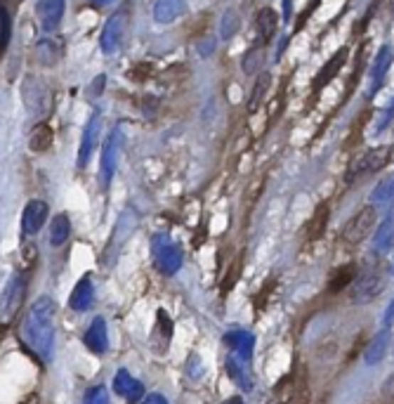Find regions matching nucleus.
<instances>
[{
	"label": "nucleus",
	"mask_w": 394,
	"mask_h": 404,
	"mask_svg": "<svg viewBox=\"0 0 394 404\" xmlns=\"http://www.w3.org/2000/svg\"><path fill=\"white\" fill-rule=\"evenodd\" d=\"M24 293H26V279L21 275L12 277L10 282H7L3 293H0V324H7V321L19 312Z\"/></svg>",
	"instance_id": "nucleus-5"
},
{
	"label": "nucleus",
	"mask_w": 394,
	"mask_h": 404,
	"mask_svg": "<svg viewBox=\"0 0 394 404\" xmlns=\"http://www.w3.org/2000/svg\"><path fill=\"white\" fill-rule=\"evenodd\" d=\"M151 258L161 275H175L182 267V248L175 244L168 234H154L151 239Z\"/></svg>",
	"instance_id": "nucleus-3"
},
{
	"label": "nucleus",
	"mask_w": 394,
	"mask_h": 404,
	"mask_svg": "<svg viewBox=\"0 0 394 404\" xmlns=\"http://www.w3.org/2000/svg\"><path fill=\"white\" fill-rule=\"evenodd\" d=\"M241 28V17L236 10H227L222 14V21H220V38L222 41H232Z\"/></svg>",
	"instance_id": "nucleus-25"
},
{
	"label": "nucleus",
	"mask_w": 394,
	"mask_h": 404,
	"mask_svg": "<svg viewBox=\"0 0 394 404\" xmlns=\"http://www.w3.org/2000/svg\"><path fill=\"white\" fill-rule=\"evenodd\" d=\"M64 10H66V0H41L36 5V14H38L43 31L46 33L57 31L64 19Z\"/></svg>",
	"instance_id": "nucleus-9"
},
{
	"label": "nucleus",
	"mask_w": 394,
	"mask_h": 404,
	"mask_svg": "<svg viewBox=\"0 0 394 404\" xmlns=\"http://www.w3.org/2000/svg\"><path fill=\"white\" fill-rule=\"evenodd\" d=\"M388 284V267L385 265H371L359 275V279L352 286V300L359 305H366L376 300L383 293Z\"/></svg>",
	"instance_id": "nucleus-2"
},
{
	"label": "nucleus",
	"mask_w": 394,
	"mask_h": 404,
	"mask_svg": "<svg viewBox=\"0 0 394 404\" xmlns=\"http://www.w3.org/2000/svg\"><path fill=\"white\" fill-rule=\"evenodd\" d=\"M227 373L239 388H243V390H252V378H250V371H248V362H243V359L232 355L227 359Z\"/></svg>",
	"instance_id": "nucleus-21"
},
{
	"label": "nucleus",
	"mask_w": 394,
	"mask_h": 404,
	"mask_svg": "<svg viewBox=\"0 0 394 404\" xmlns=\"http://www.w3.org/2000/svg\"><path fill=\"white\" fill-rule=\"evenodd\" d=\"M352 277H354V265H347V267H343V270H336V275H333L331 284H329L331 293L345 289V286L352 282Z\"/></svg>",
	"instance_id": "nucleus-30"
},
{
	"label": "nucleus",
	"mask_w": 394,
	"mask_h": 404,
	"mask_svg": "<svg viewBox=\"0 0 394 404\" xmlns=\"http://www.w3.org/2000/svg\"><path fill=\"white\" fill-rule=\"evenodd\" d=\"M57 334V303L50 296H41L31 305L24 321V341L41 359H50Z\"/></svg>",
	"instance_id": "nucleus-1"
},
{
	"label": "nucleus",
	"mask_w": 394,
	"mask_h": 404,
	"mask_svg": "<svg viewBox=\"0 0 394 404\" xmlns=\"http://www.w3.org/2000/svg\"><path fill=\"white\" fill-rule=\"evenodd\" d=\"M187 12V0H156L154 3V21L159 24H173Z\"/></svg>",
	"instance_id": "nucleus-17"
},
{
	"label": "nucleus",
	"mask_w": 394,
	"mask_h": 404,
	"mask_svg": "<svg viewBox=\"0 0 394 404\" xmlns=\"http://www.w3.org/2000/svg\"><path fill=\"white\" fill-rule=\"evenodd\" d=\"M267 85H270V73H262V76L257 78V83L252 85V95H250V100H248V107H250V109H255L257 102L262 100Z\"/></svg>",
	"instance_id": "nucleus-32"
},
{
	"label": "nucleus",
	"mask_w": 394,
	"mask_h": 404,
	"mask_svg": "<svg viewBox=\"0 0 394 404\" xmlns=\"http://www.w3.org/2000/svg\"><path fill=\"white\" fill-rule=\"evenodd\" d=\"M326 220H329V211L326 208H319L316 211V218H314V223H312V227H309V232H312V237H319V234H324V230H326Z\"/></svg>",
	"instance_id": "nucleus-35"
},
{
	"label": "nucleus",
	"mask_w": 394,
	"mask_h": 404,
	"mask_svg": "<svg viewBox=\"0 0 394 404\" xmlns=\"http://www.w3.org/2000/svg\"><path fill=\"white\" fill-rule=\"evenodd\" d=\"M104 76H100V78H95V83H92V95H102V87H104Z\"/></svg>",
	"instance_id": "nucleus-40"
},
{
	"label": "nucleus",
	"mask_w": 394,
	"mask_h": 404,
	"mask_svg": "<svg viewBox=\"0 0 394 404\" xmlns=\"http://www.w3.org/2000/svg\"><path fill=\"white\" fill-rule=\"evenodd\" d=\"M345 60H347V50H340V53H336V57H333V60L326 64L321 71H319V76L314 80V90H319L321 85H329V80L336 76V71L343 67Z\"/></svg>",
	"instance_id": "nucleus-23"
},
{
	"label": "nucleus",
	"mask_w": 394,
	"mask_h": 404,
	"mask_svg": "<svg viewBox=\"0 0 394 404\" xmlns=\"http://www.w3.org/2000/svg\"><path fill=\"white\" fill-rule=\"evenodd\" d=\"M142 404H168V400L163 398V395L154 393V395H149V398H144V402H142Z\"/></svg>",
	"instance_id": "nucleus-38"
},
{
	"label": "nucleus",
	"mask_w": 394,
	"mask_h": 404,
	"mask_svg": "<svg viewBox=\"0 0 394 404\" xmlns=\"http://www.w3.org/2000/svg\"><path fill=\"white\" fill-rule=\"evenodd\" d=\"M69 305H71V310H76V312H87L95 305V286H92L90 277H83L76 286H73Z\"/></svg>",
	"instance_id": "nucleus-16"
},
{
	"label": "nucleus",
	"mask_w": 394,
	"mask_h": 404,
	"mask_svg": "<svg viewBox=\"0 0 394 404\" xmlns=\"http://www.w3.org/2000/svg\"><path fill=\"white\" fill-rule=\"evenodd\" d=\"M114 390L116 395H121V398H125L128 402H139L144 395V386L132 378L125 369H118L114 376Z\"/></svg>",
	"instance_id": "nucleus-15"
},
{
	"label": "nucleus",
	"mask_w": 394,
	"mask_h": 404,
	"mask_svg": "<svg viewBox=\"0 0 394 404\" xmlns=\"http://www.w3.org/2000/svg\"><path fill=\"white\" fill-rule=\"evenodd\" d=\"M392 246H394V211H390L388 216L383 218V223L378 225L373 241H371V253L383 258V255L390 253Z\"/></svg>",
	"instance_id": "nucleus-12"
},
{
	"label": "nucleus",
	"mask_w": 394,
	"mask_h": 404,
	"mask_svg": "<svg viewBox=\"0 0 394 404\" xmlns=\"http://www.w3.org/2000/svg\"><path fill=\"white\" fill-rule=\"evenodd\" d=\"M69 234H71V220H69V216L62 213V216H57L50 225V244L55 248L64 246L66 239H69Z\"/></svg>",
	"instance_id": "nucleus-22"
},
{
	"label": "nucleus",
	"mask_w": 394,
	"mask_h": 404,
	"mask_svg": "<svg viewBox=\"0 0 394 404\" xmlns=\"http://www.w3.org/2000/svg\"><path fill=\"white\" fill-rule=\"evenodd\" d=\"M371 404H394V376L383 386L380 395H378V398L371 402Z\"/></svg>",
	"instance_id": "nucleus-36"
},
{
	"label": "nucleus",
	"mask_w": 394,
	"mask_h": 404,
	"mask_svg": "<svg viewBox=\"0 0 394 404\" xmlns=\"http://www.w3.org/2000/svg\"><path fill=\"white\" fill-rule=\"evenodd\" d=\"M198 53H201V57H211L215 53V38H206L203 43H201Z\"/></svg>",
	"instance_id": "nucleus-37"
},
{
	"label": "nucleus",
	"mask_w": 394,
	"mask_h": 404,
	"mask_svg": "<svg viewBox=\"0 0 394 404\" xmlns=\"http://www.w3.org/2000/svg\"><path fill=\"white\" fill-rule=\"evenodd\" d=\"M85 345L90 348L92 352H97V355H104V352L109 350V334H107V321H104L102 317L92 319L90 329L85 331L83 336Z\"/></svg>",
	"instance_id": "nucleus-18"
},
{
	"label": "nucleus",
	"mask_w": 394,
	"mask_h": 404,
	"mask_svg": "<svg viewBox=\"0 0 394 404\" xmlns=\"http://www.w3.org/2000/svg\"><path fill=\"white\" fill-rule=\"evenodd\" d=\"M87 3L97 5V7H104V5H109V3H111V0H87Z\"/></svg>",
	"instance_id": "nucleus-42"
},
{
	"label": "nucleus",
	"mask_w": 394,
	"mask_h": 404,
	"mask_svg": "<svg viewBox=\"0 0 394 404\" xmlns=\"http://www.w3.org/2000/svg\"><path fill=\"white\" fill-rule=\"evenodd\" d=\"M392 121H394V97L390 100V105L380 112V119H378L376 128H373V133H376V135L385 133V130L390 128V123H392Z\"/></svg>",
	"instance_id": "nucleus-31"
},
{
	"label": "nucleus",
	"mask_w": 394,
	"mask_h": 404,
	"mask_svg": "<svg viewBox=\"0 0 394 404\" xmlns=\"http://www.w3.org/2000/svg\"><path fill=\"white\" fill-rule=\"evenodd\" d=\"M390 67H392V48L390 46H383L380 53H378V57H376V62L371 64V71H368V78H371L368 97H376L378 90L383 87L385 78H388Z\"/></svg>",
	"instance_id": "nucleus-11"
},
{
	"label": "nucleus",
	"mask_w": 394,
	"mask_h": 404,
	"mask_svg": "<svg viewBox=\"0 0 394 404\" xmlns=\"http://www.w3.org/2000/svg\"><path fill=\"white\" fill-rule=\"evenodd\" d=\"M225 345L232 350L234 357L243 359V362H250L252 345H255V336H252L250 331H243V329H234V331L225 334Z\"/></svg>",
	"instance_id": "nucleus-13"
},
{
	"label": "nucleus",
	"mask_w": 394,
	"mask_h": 404,
	"mask_svg": "<svg viewBox=\"0 0 394 404\" xmlns=\"http://www.w3.org/2000/svg\"><path fill=\"white\" fill-rule=\"evenodd\" d=\"M100 133H102V112H95L90 119L85 123V130H83V137H80V147H78V159H76V166L83 171L90 164L95 149L100 144Z\"/></svg>",
	"instance_id": "nucleus-6"
},
{
	"label": "nucleus",
	"mask_w": 394,
	"mask_h": 404,
	"mask_svg": "<svg viewBox=\"0 0 394 404\" xmlns=\"http://www.w3.org/2000/svg\"><path fill=\"white\" fill-rule=\"evenodd\" d=\"M394 203V175L380 180L373 192H371V206H390Z\"/></svg>",
	"instance_id": "nucleus-24"
},
{
	"label": "nucleus",
	"mask_w": 394,
	"mask_h": 404,
	"mask_svg": "<svg viewBox=\"0 0 394 404\" xmlns=\"http://www.w3.org/2000/svg\"><path fill=\"white\" fill-rule=\"evenodd\" d=\"M388 348H390V326H385L383 331L368 343L366 352H363V362H366L368 366L383 362V357L388 355Z\"/></svg>",
	"instance_id": "nucleus-20"
},
{
	"label": "nucleus",
	"mask_w": 394,
	"mask_h": 404,
	"mask_svg": "<svg viewBox=\"0 0 394 404\" xmlns=\"http://www.w3.org/2000/svg\"><path fill=\"white\" fill-rule=\"evenodd\" d=\"M12 38V14L5 5H0V55L5 53Z\"/></svg>",
	"instance_id": "nucleus-26"
},
{
	"label": "nucleus",
	"mask_w": 394,
	"mask_h": 404,
	"mask_svg": "<svg viewBox=\"0 0 394 404\" xmlns=\"http://www.w3.org/2000/svg\"><path fill=\"white\" fill-rule=\"evenodd\" d=\"M383 156H385V152H383V149L368 152L366 156H363V159L359 161V166H356V173L366 175V173H373V171H378V168L383 166Z\"/></svg>",
	"instance_id": "nucleus-28"
},
{
	"label": "nucleus",
	"mask_w": 394,
	"mask_h": 404,
	"mask_svg": "<svg viewBox=\"0 0 394 404\" xmlns=\"http://www.w3.org/2000/svg\"><path fill=\"white\" fill-rule=\"evenodd\" d=\"M57 48L52 46L50 41H43V43H38V60L43 62V64H55L57 62Z\"/></svg>",
	"instance_id": "nucleus-34"
},
{
	"label": "nucleus",
	"mask_w": 394,
	"mask_h": 404,
	"mask_svg": "<svg viewBox=\"0 0 394 404\" xmlns=\"http://www.w3.org/2000/svg\"><path fill=\"white\" fill-rule=\"evenodd\" d=\"M383 321H385V326H390L392 321H394V300L388 305V310H385V314H383Z\"/></svg>",
	"instance_id": "nucleus-39"
},
{
	"label": "nucleus",
	"mask_w": 394,
	"mask_h": 404,
	"mask_svg": "<svg viewBox=\"0 0 394 404\" xmlns=\"http://www.w3.org/2000/svg\"><path fill=\"white\" fill-rule=\"evenodd\" d=\"M255 28H257V36H260V46H265L267 41L274 38L279 28V14L272 10V7H262L255 17Z\"/></svg>",
	"instance_id": "nucleus-19"
},
{
	"label": "nucleus",
	"mask_w": 394,
	"mask_h": 404,
	"mask_svg": "<svg viewBox=\"0 0 394 404\" xmlns=\"http://www.w3.org/2000/svg\"><path fill=\"white\" fill-rule=\"evenodd\" d=\"M123 36H125V10L111 14L109 21L104 24L102 28V36H100V48L104 55H114L123 43Z\"/></svg>",
	"instance_id": "nucleus-7"
},
{
	"label": "nucleus",
	"mask_w": 394,
	"mask_h": 404,
	"mask_svg": "<svg viewBox=\"0 0 394 404\" xmlns=\"http://www.w3.org/2000/svg\"><path fill=\"white\" fill-rule=\"evenodd\" d=\"M85 404H111L109 390L104 386H95L85 393Z\"/></svg>",
	"instance_id": "nucleus-33"
},
{
	"label": "nucleus",
	"mask_w": 394,
	"mask_h": 404,
	"mask_svg": "<svg viewBox=\"0 0 394 404\" xmlns=\"http://www.w3.org/2000/svg\"><path fill=\"white\" fill-rule=\"evenodd\" d=\"M121 144H123V133L118 128L111 130L102 149V187L111 185V178H114L118 164V154H121Z\"/></svg>",
	"instance_id": "nucleus-8"
},
{
	"label": "nucleus",
	"mask_w": 394,
	"mask_h": 404,
	"mask_svg": "<svg viewBox=\"0 0 394 404\" xmlns=\"http://www.w3.org/2000/svg\"><path fill=\"white\" fill-rule=\"evenodd\" d=\"M225 404H243V400H241V398H229Z\"/></svg>",
	"instance_id": "nucleus-43"
},
{
	"label": "nucleus",
	"mask_w": 394,
	"mask_h": 404,
	"mask_svg": "<svg viewBox=\"0 0 394 404\" xmlns=\"http://www.w3.org/2000/svg\"><path fill=\"white\" fill-rule=\"evenodd\" d=\"M265 50L262 46H255V48H250L246 57H243V62H241V69L243 73H255L260 67H262V62H265Z\"/></svg>",
	"instance_id": "nucleus-27"
},
{
	"label": "nucleus",
	"mask_w": 394,
	"mask_h": 404,
	"mask_svg": "<svg viewBox=\"0 0 394 404\" xmlns=\"http://www.w3.org/2000/svg\"><path fill=\"white\" fill-rule=\"evenodd\" d=\"M21 95H24V105H26V109L31 114H43V112H46V107H48V90H46V85H43L41 80L26 78Z\"/></svg>",
	"instance_id": "nucleus-14"
},
{
	"label": "nucleus",
	"mask_w": 394,
	"mask_h": 404,
	"mask_svg": "<svg viewBox=\"0 0 394 404\" xmlns=\"http://www.w3.org/2000/svg\"><path fill=\"white\" fill-rule=\"evenodd\" d=\"M392 270H394V267H392Z\"/></svg>",
	"instance_id": "nucleus-44"
},
{
	"label": "nucleus",
	"mask_w": 394,
	"mask_h": 404,
	"mask_svg": "<svg viewBox=\"0 0 394 404\" xmlns=\"http://www.w3.org/2000/svg\"><path fill=\"white\" fill-rule=\"evenodd\" d=\"M378 223V211L376 206H363L361 211H356L352 218L347 220L345 227H343V241L345 244H361L371 237L373 227Z\"/></svg>",
	"instance_id": "nucleus-4"
},
{
	"label": "nucleus",
	"mask_w": 394,
	"mask_h": 404,
	"mask_svg": "<svg viewBox=\"0 0 394 404\" xmlns=\"http://www.w3.org/2000/svg\"><path fill=\"white\" fill-rule=\"evenodd\" d=\"M293 14V0H284V19L288 21Z\"/></svg>",
	"instance_id": "nucleus-41"
},
{
	"label": "nucleus",
	"mask_w": 394,
	"mask_h": 404,
	"mask_svg": "<svg viewBox=\"0 0 394 404\" xmlns=\"http://www.w3.org/2000/svg\"><path fill=\"white\" fill-rule=\"evenodd\" d=\"M52 144V130L48 126H38L31 135V149L33 152H46Z\"/></svg>",
	"instance_id": "nucleus-29"
},
{
	"label": "nucleus",
	"mask_w": 394,
	"mask_h": 404,
	"mask_svg": "<svg viewBox=\"0 0 394 404\" xmlns=\"http://www.w3.org/2000/svg\"><path fill=\"white\" fill-rule=\"evenodd\" d=\"M48 220V203L41 199H33L26 203L24 213H21V234L24 237H33L41 232V227Z\"/></svg>",
	"instance_id": "nucleus-10"
}]
</instances>
